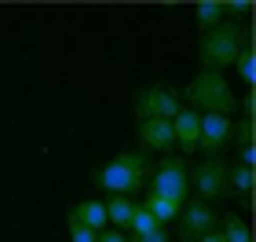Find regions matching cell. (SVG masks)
I'll return each instance as SVG.
<instances>
[{"instance_id":"6da1fadb","label":"cell","mask_w":256,"mask_h":242,"mask_svg":"<svg viewBox=\"0 0 256 242\" xmlns=\"http://www.w3.org/2000/svg\"><path fill=\"white\" fill-rule=\"evenodd\" d=\"M183 107H190L198 114H220V118H230L238 110V96L230 92L227 77L224 74H212V70H202L187 88H183Z\"/></svg>"},{"instance_id":"7a4b0ae2","label":"cell","mask_w":256,"mask_h":242,"mask_svg":"<svg viewBox=\"0 0 256 242\" xmlns=\"http://www.w3.org/2000/svg\"><path fill=\"white\" fill-rule=\"evenodd\" d=\"M246 30L238 26V22H220L216 30L202 33V41H198V66L202 70H212V74H224L227 66H234L238 52L246 48Z\"/></svg>"},{"instance_id":"3957f363","label":"cell","mask_w":256,"mask_h":242,"mask_svg":"<svg viewBox=\"0 0 256 242\" xmlns=\"http://www.w3.org/2000/svg\"><path fill=\"white\" fill-rule=\"evenodd\" d=\"M146 158L139 151H124L121 158H114L110 165L96 169V183L106 194H121V198H136L143 191V180H146Z\"/></svg>"},{"instance_id":"277c9868","label":"cell","mask_w":256,"mask_h":242,"mask_svg":"<svg viewBox=\"0 0 256 242\" xmlns=\"http://www.w3.org/2000/svg\"><path fill=\"white\" fill-rule=\"evenodd\" d=\"M183 110V99L176 88L168 85H150V88H139L132 96V118L139 121H172L176 114Z\"/></svg>"},{"instance_id":"5b68a950","label":"cell","mask_w":256,"mask_h":242,"mask_svg":"<svg viewBox=\"0 0 256 242\" xmlns=\"http://www.w3.org/2000/svg\"><path fill=\"white\" fill-rule=\"evenodd\" d=\"M150 191L183 209V205H187V194H190V169H187V161L183 158H165L158 165L154 180H150Z\"/></svg>"},{"instance_id":"8992f818","label":"cell","mask_w":256,"mask_h":242,"mask_svg":"<svg viewBox=\"0 0 256 242\" xmlns=\"http://www.w3.org/2000/svg\"><path fill=\"white\" fill-rule=\"evenodd\" d=\"M227 176H230V169H227V161H220V158H205L202 165H198L190 172V180H194V187L202 198L198 202H220V198H227L230 187H227Z\"/></svg>"},{"instance_id":"52a82bcc","label":"cell","mask_w":256,"mask_h":242,"mask_svg":"<svg viewBox=\"0 0 256 242\" xmlns=\"http://www.w3.org/2000/svg\"><path fill=\"white\" fill-rule=\"evenodd\" d=\"M180 238L183 242H198L202 235H208V231H216V209L208 202H190L187 209H180Z\"/></svg>"},{"instance_id":"ba28073f","label":"cell","mask_w":256,"mask_h":242,"mask_svg":"<svg viewBox=\"0 0 256 242\" xmlns=\"http://www.w3.org/2000/svg\"><path fill=\"white\" fill-rule=\"evenodd\" d=\"M230 129H234V121H230V118H220V114H202V136H198V147H202L205 154L216 158V154L230 143Z\"/></svg>"},{"instance_id":"9c48e42d","label":"cell","mask_w":256,"mask_h":242,"mask_svg":"<svg viewBox=\"0 0 256 242\" xmlns=\"http://www.w3.org/2000/svg\"><path fill=\"white\" fill-rule=\"evenodd\" d=\"M172 136H176V147L183 154H194L198 151V136H202V114L183 107L176 118H172Z\"/></svg>"},{"instance_id":"30bf717a","label":"cell","mask_w":256,"mask_h":242,"mask_svg":"<svg viewBox=\"0 0 256 242\" xmlns=\"http://www.w3.org/2000/svg\"><path fill=\"white\" fill-rule=\"evenodd\" d=\"M136 132H139V143L150 147V151H158V154H168L172 147H176L172 121H139V125H136Z\"/></svg>"},{"instance_id":"8fae6325","label":"cell","mask_w":256,"mask_h":242,"mask_svg":"<svg viewBox=\"0 0 256 242\" xmlns=\"http://www.w3.org/2000/svg\"><path fill=\"white\" fill-rule=\"evenodd\" d=\"M136 198H121V194H110V202H102V209H106V224H114V231L118 227H128L136 216Z\"/></svg>"},{"instance_id":"7c38bea8","label":"cell","mask_w":256,"mask_h":242,"mask_svg":"<svg viewBox=\"0 0 256 242\" xmlns=\"http://www.w3.org/2000/svg\"><path fill=\"white\" fill-rule=\"evenodd\" d=\"M70 216H77V220L84 224V227H92L96 235H102V231L110 227V224H106V209H102V202H99V198H88V202H80V205H77V209L70 213Z\"/></svg>"},{"instance_id":"4fadbf2b","label":"cell","mask_w":256,"mask_h":242,"mask_svg":"<svg viewBox=\"0 0 256 242\" xmlns=\"http://www.w3.org/2000/svg\"><path fill=\"white\" fill-rule=\"evenodd\" d=\"M143 209H146L150 216H154V220H158L161 227L172 224V220L180 216V205H172L168 198H161V194H154V191H146V194H143Z\"/></svg>"},{"instance_id":"5bb4252c","label":"cell","mask_w":256,"mask_h":242,"mask_svg":"<svg viewBox=\"0 0 256 242\" xmlns=\"http://www.w3.org/2000/svg\"><path fill=\"white\" fill-rule=\"evenodd\" d=\"M224 0H202V4L194 8V22H198V30L208 33V30H216L220 22H224Z\"/></svg>"},{"instance_id":"9a60e30c","label":"cell","mask_w":256,"mask_h":242,"mask_svg":"<svg viewBox=\"0 0 256 242\" xmlns=\"http://www.w3.org/2000/svg\"><path fill=\"white\" fill-rule=\"evenodd\" d=\"M252 183H256V172H252V169H246V165L230 169V176H227V187L234 191L242 202H249V191H252Z\"/></svg>"},{"instance_id":"2e32d148","label":"cell","mask_w":256,"mask_h":242,"mask_svg":"<svg viewBox=\"0 0 256 242\" xmlns=\"http://www.w3.org/2000/svg\"><path fill=\"white\" fill-rule=\"evenodd\" d=\"M224 242H252V231L242 216H224V227H220Z\"/></svg>"},{"instance_id":"e0dca14e","label":"cell","mask_w":256,"mask_h":242,"mask_svg":"<svg viewBox=\"0 0 256 242\" xmlns=\"http://www.w3.org/2000/svg\"><path fill=\"white\" fill-rule=\"evenodd\" d=\"M234 70H238V77L246 81V85H256V55H252V44H246V48L238 52Z\"/></svg>"},{"instance_id":"ac0fdd59","label":"cell","mask_w":256,"mask_h":242,"mask_svg":"<svg viewBox=\"0 0 256 242\" xmlns=\"http://www.w3.org/2000/svg\"><path fill=\"white\" fill-rule=\"evenodd\" d=\"M128 227H132L136 235H150V231H161V224H158L154 216H150V213L143 209V205H136V216H132V224H128Z\"/></svg>"},{"instance_id":"d6986e66","label":"cell","mask_w":256,"mask_h":242,"mask_svg":"<svg viewBox=\"0 0 256 242\" xmlns=\"http://www.w3.org/2000/svg\"><path fill=\"white\" fill-rule=\"evenodd\" d=\"M66 227H70V242H99V235L92 231V227H84V224L77 220V216H70Z\"/></svg>"},{"instance_id":"ffe728a7","label":"cell","mask_w":256,"mask_h":242,"mask_svg":"<svg viewBox=\"0 0 256 242\" xmlns=\"http://www.w3.org/2000/svg\"><path fill=\"white\" fill-rule=\"evenodd\" d=\"M224 11H230V22H234V19H246L252 11V4H249V0H234V4H227V0H224Z\"/></svg>"},{"instance_id":"44dd1931","label":"cell","mask_w":256,"mask_h":242,"mask_svg":"<svg viewBox=\"0 0 256 242\" xmlns=\"http://www.w3.org/2000/svg\"><path fill=\"white\" fill-rule=\"evenodd\" d=\"M234 129H238V143L242 147H252V129H256V125L252 121H242V125H234Z\"/></svg>"},{"instance_id":"7402d4cb","label":"cell","mask_w":256,"mask_h":242,"mask_svg":"<svg viewBox=\"0 0 256 242\" xmlns=\"http://www.w3.org/2000/svg\"><path fill=\"white\" fill-rule=\"evenodd\" d=\"M132 242H172V238H168L165 227H161V231H150V235H136Z\"/></svg>"},{"instance_id":"603a6c76","label":"cell","mask_w":256,"mask_h":242,"mask_svg":"<svg viewBox=\"0 0 256 242\" xmlns=\"http://www.w3.org/2000/svg\"><path fill=\"white\" fill-rule=\"evenodd\" d=\"M242 107H246V121H252V114H256V96H252V92L242 96Z\"/></svg>"},{"instance_id":"cb8c5ba5","label":"cell","mask_w":256,"mask_h":242,"mask_svg":"<svg viewBox=\"0 0 256 242\" xmlns=\"http://www.w3.org/2000/svg\"><path fill=\"white\" fill-rule=\"evenodd\" d=\"M242 165H246V169L256 165V147H242Z\"/></svg>"},{"instance_id":"d4e9b609","label":"cell","mask_w":256,"mask_h":242,"mask_svg":"<svg viewBox=\"0 0 256 242\" xmlns=\"http://www.w3.org/2000/svg\"><path fill=\"white\" fill-rule=\"evenodd\" d=\"M99 242H128V238H124L121 231H114V227H106V231L99 235Z\"/></svg>"},{"instance_id":"484cf974","label":"cell","mask_w":256,"mask_h":242,"mask_svg":"<svg viewBox=\"0 0 256 242\" xmlns=\"http://www.w3.org/2000/svg\"><path fill=\"white\" fill-rule=\"evenodd\" d=\"M198 242H224V235H220V227H216V231H208V235H202Z\"/></svg>"}]
</instances>
